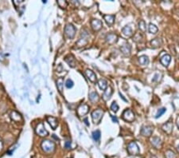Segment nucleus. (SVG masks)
<instances>
[{"mask_svg": "<svg viewBox=\"0 0 179 158\" xmlns=\"http://www.w3.org/2000/svg\"><path fill=\"white\" fill-rule=\"evenodd\" d=\"M41 148L45 153H52L55 149V143L49 140H45L41 142Z\"/></svg>", "mask_w": 179, "mask_h": 158, "instance_id": "obj_1", "label": "nucleus"}, {"mask_svg": "<svg viewBox=\"0 0 179 158\" xmlns=\"http://www.w3.org/2000/svg\"><path fill=\"white\" fill-rule=\"evenodd\" d=\"M103 111L100 109H97V110H94L92 113V118H93V123L98 125L102 120V117L103 116Z\"/></svg>", "mask_w": 179, "mask_h": 158, "instance_id": "obj_2", "label": "nucleus"}, {"mask_svg": "<svg viewBox=\"0 0 179 158\" xmlns=\"http://www.w3.org/2000/svg\"><path fill=\"white\" fill-rule=\"evenodd\" d=\"M81 38H80L78 42L76 43L77 47H82L88 44V38H89V34L85 30H82L81 31Z\"/></svg>", "mask_w": 179, "mask_h": 158, "instance_id": "obj_3", "label": "nucleus"}, {"mask_svg": "<svg viewBox=\"0 0 179 158\" xmlns=\"http://www.w3.org/2000/svg\"><path fill=\"white\" fill-rule=\"evenodd\" d=\"M128 153L131 156H136L139 154L140 149L138 148V145L136 142L132 141L131 143H129L128 145Z\"/></svg>", "mask_w": 179, "mask_h": 158, "instance_id": "obj_4", "label": "nucleus"}, {"mask_svg": "<svg viewBox=\"0 0 179 158\" xmlns=\"http://www.w3.org/2000/svg\"><path fill=\"white\" fill-rule=\"evenodd\" d=\"M65 34L69 39H72L76 35V28L72 24H67L65 27Z\"/></svg>", "mask_w": 179, "mask_h": 158, "instance_id": "obj_5", "label": "nucleus"}, {"mask_svg": "<svg viewBox=\"0 0 179 158\" xmlns=\"http://www.w3.org/2000/svg\"><path fill=\"white\" fill-rule=\"evenodd\" d=\"M122 117L124 121H128V122H133L134 120V114L133 113V111L130 109H127L123 112L122 114Z\"/></svg>", "mask_w": 179, "mask_h": 158, "instance_id": "obj_6", "label": "nucleus"}, {"mask_svg": "<svg viewBox=\"0 0 179 158\" xmlns=\"http://www.w3.org/2000/svg\"><path fill=\"white\" fill-rule=\"evenodd\" d=\"M35 131H36V133L39 136H41V137H45L49 134L48 131L45 129V126H44V124L41 123V122L37 125Z\"/></svg>", "mask_w": 179, "mask_h": 158, "instance_id": "obj_7", "label": "nucleus"}, {"mask_svg": "<svg viewBox=\"0 0 179 158\" xmlns=\"http://www.w3.org/2000/svg\"><path fill=\"white\" fill-rule=\"evenodd\" d=\"M88 110H89V106L88 105H86V104H81L78 107V109H77V114H78L79 116L81 117V116H84V115L88 114Z\"/></svg>", "mask_w": 179, "mask_h": 158, "instance_id": "obj_8", "label": "nucleus"}, {"mask_svg": "<svg viewBox=\"0 0 179 158\" xmlns=\"http://www.w3.org/2000/svg\"><path fill=\"white\" fill-rule=\"evenodd\" d=\"M140 133L144 137H151L152 133H153V128L151 126H148V125H145L143 126L141 129Z\"/></svg>", "mask_w": 179, "mask_h": 158, "instance_id": "obj_9", "label": "nucleus"}, {"mask_svg": "<svg viewBox=\"0 0 179 158\" xmlns=\"http://www.w3.org/2000/svg\"><path fill=\"white\" fill-rule=\"evenodd\" d=\"M85 75L88 78V79H89L90 82H92L93 83H96L97 82V75L95 74V73L93 72V70L88 69H86L85 70Z\"/></svg>", "mask_w": 179, "mask_h": 158, "instance_id": "obj_10", "label": "nucleus"}, {"mask_svg": "<svg viewBox=\"0 0 179 158\" xmlns=\"http://www.w3.org/2000/svg\"><path fill=\"white\" fill-rule=\"evenodd\" d=\"M91 26H92V27L94 31H100V29L102 28L103 27V23H102V22L99 19H93L92 20L91 22Z\"/></svg>", "mask_w": 179, "mask_h": 158, "instance_id": "obj_11", "label": "nucleus"}, {"mask_svg": "<svg viewBox=\"0 0 179 158\" xmlns=\"http://www.w3.org/2000/svg\"><path fill=\"white\" fill-rule=\"evenodd\" d=\"M46 120H47V122L49 124V125L51 126L52 129H56V128L57 127V125H58V121H57V119L54 117L49 116V117H46Z\"/></svg>", "mask_w": 179, "mask_h": 158, "instance_id": "obj_12", "label": "nucleus"}, {"mask_svg": "<svg viewBox=\"0 0 179 158\" xmlns=\"http://www.w3.org/2000/svg\"><path fill=\"white\" fill-rule=\"evenodd\" d=\"M106 42H107V43L110 45H112V44H115L116 42L118 41V37L117 35H115L113 33H111V34H108V35L106 36Z\"/></svg>", "mask_w": 179, "mask_h": 158, "instance_id": "obj_13", "label": "nucleus"}, {"mask_svg": "<svg viewBox=\"0 0 179 158\" xmlns=\"http://www.w3.org/2000/svg\"><path fill=\"white\" fill-rule=\"evenodd\" d=\"M121 52L123 53V54L125 56H129L131 54V45L126 43V44L123 45L120 47Z\"/></svg>", "mask_w": 179, "mask_h": 158, "instance_id": "obj_14", "label": "nucleus"}, {"mask_svg": "<svg viewBox=\"0 0 179 158\" xmlns=\"http://www.w3.org/2000/svg\"><path fill=\"white\" fill-rule=\"evenodd\" d=\"M65 61H66L68 65L71 67H75L76 66V59L74 58V56L72 54H69L65 58Z\"/></svg>", "mask_w": 179, "mask_h": 158, "instance_id": "obj_15", "label": "nucleus"}, {"mask_svg": "<svg viewBox=\"0 0 179 158\" xmlns=\"http://www.w3.org/2000/svg\"><path fill=\"white\" fill-rule=\"evenodd\" d=\"M112 93H113L112 88H111V86H107V89L104 90V93H103L102 97H103V99L104 100V101H108V100L111 98V97L112 95Z\"/></svg>", "mask_w": 179, "mask_h": 158, "instance_id": "obj_16", "label": "nucleus"}, {"mask_svg": "<svg viewBox=\"0 0 179 158\" xmlns=\"http://www.w3.org/2000/svg\"><path fill=\"white\" fill-rule=\"evenodd\" d=\"M122 34L124 35V37L126 38H130L133 35V31H132V29H131V27L129 26H126L125 27H124L122 29Z\"/></svg>", "mask_w": 179, "mask_h": 158, "instance_id": "obj_17", "label": "nucleus"}, {"mask_svg": "<svg viewBox=\"0 0 179 158\" xmlns=\"http://www.w3.org/2000/svg\"><path fill=\"white\" fill-rule=\"evenodd\" d=\"M170 61H171V57H170V55L167 54L163 55L161 58V59H160V62L165 67H167L169 65V64L170 63Z\"/></svg>", "mask_w": 179, "mask_h": 158, "instance_id": "obj_18", "label": "nucleus"}, {"mask_svg": "<svg viewBox=\"0 0 179 158\" xmlns=\"http://www.w3.org/2000/svg\"><path fill=\"white\" fill-rule=\"evenodd\" d=\"M162 130L167 134H170L173 130V123L170 121H168L162 125Z\"/></svg>", "mask_w": 179, "mask_h": 158, "instance_id": "obj_19", "label": "nucleus"}, {"mask_svg": "<svg viewBox=\"0 0 179 158\" xmlns=\"http://www.w3.org/2000/svg\"><path fill=\"white\" fill-rule=\"evenodd\" d=\"M151 45L153 48H159V47H161L162 46V38H156L155 39H153L151 42Z\"/></svg>", "mask_w": 179, "mask_h": 158, "instance_id": "obj_20", "label": "nucleus"}, {"mask_svg": "<svg viewBox=\"0 0 179 158\" xmlns=\"http://www.w3.org/2000/svg\"><path fill=\"white\" fill-rule=\"evenodd\" d=\"M151 144H153V146L156 148H160L162 147V141L161 139L158 137H154L151 139Z\"/></svg>", "mask_w": 179, "mask_h": 158, "instance_id": "obj_21", "label": "nucleus"}, {"mask_svg": "<svg viewBox=\"0 0 179 158\" xmlns=\"http://www.w3.org/2000/svg\"><path fill=\"white\" fill-rule=\"evenodd\" d=\"M103 19L105 20L106 23L108 26H112L115 22V15H111V14L103 15Z\"/></svg>", "mask_w": 179, "mask_h": 158, "instance_id": "obj_22", "label": "nucleus"}, {"mask_svg": "<svg viewBox=\"0 0 179 158\" xmlns=\"http://www.w3.org/2000/svg\"><path fill=\"white\" fill-rule=\"evenodd\" d=\"M10 117H11L12 120L14 121H16V122H19V121H21L22 120V116H21L20 114H18V112H16V111L11 112V114H10Z\"/></svg>", "mask_w": 179, "mask_h": 158, "instance_id": "obj_23", "label": "nucleus"}, {"mask_svg": "<svg viewBox=\"0 0 179 158\" xmlns=\"http://www.w3.org/2000/svg\"><path fill=\"white\" fill-rule=\"evenodd\" d=\"M138 62L139 63L143 65H148L149 62H150V60H149V58L147 56V55H142L138 58Z\"/></svg>", "mask_w": 179, "mask_h": 158, "instance_id": "obj_24", "label": "nucleus"}, {"mask_svg": "<svg viewBox=\"0 0 179 158\" xmlns=\"http://www.w3.org/2000/svg\"><path fill=\"white\" fill-rule=\"evenodd\" d=\"M89 99L92 102H93V103H96V102H97V101L100 100L99 94H98L97 92H92V93H90Z\"/></svg>", "mask_w": 179, "mask_h": 158, "instance_id": "obj_25", "label": "nucleus"}, {"mask_svg": "<svg viewBox=\"0 0 179 158\" xmlns=\"http://www.w3.org/2000/svg\"><path fill=\"white\" fill-rule=\"evenodd\" d=\"M98 86L100 87V89L102 90H105L107 88V82L106 80L104 79H100L98 81Z\"/></svg>", "mask_w": 179, "mask_h": 158, "instance_id": "obj_26", "label": "nucleus"}, {"mask_svg": "<svg viewBox=\"0 0 179 158\" xmlns=\"http://www.w3.org/2000/svg\"><path fill=\"white\" fill-rule=\"evenodd\" d=\"M63 86H64V78H59L57 81V86L59 92L62 94V91H63Z\"/></svg>", "mask_w": 179, "mask_h": 158, "instance_id": "obj_27", "label": "nucleus"}, {"mask_svg": "<svg viewBox=\"0 0 179 158\" xmlns=\"http://www.w3.org/2000/svg\"><path fill=\"white\" fill-rule=\"evenodd\" d=\"M158 31H159V29H158V27H157L155 24L151 23V24L149 25V32H150L151 34L155 35V34H156V33L158 32Z\"/></svg>", "mask_w": 179, "mask_h": 158, "instance_id": "obj_28", "label": "nucleus"}, {"mask_svg": "<svg viewBox=\"0 0 179 158\" xmlns=\"http://www.w3.org/2000/svg\"><path fill=\"white\" fill-rule=\"evenodd\" d=\"M100 137H101V133L100 130H96L93 133V138L94 141H98L100 139Z\"/></svg>", "mask_w": 179, "mask_h": 158, "instance_id": "obj_29", "label": "nucleus"}, {"mask_svg": "<svg viewBox=\"0 0 179 158\" xmlns=\"http://www.w3.org/2000/svg\"><path fill=\"white\" fill-rule=\"evenodd\" d=\"M143 35L140 34V33H137L135 34L133 38V41L135 42H141L143 41Z\"/></svg>", "mask_w": 179, "mask_h": 158, "instance_id": "obj_30", "label": "nucleus"}, {"mask_svg": "<svg viewBox=\"0 0 179 158\" xmlns=\"http://www.w3.org/2000/svg\"><path fill=\"white\" fill-rule=\"evenodd\" d=\"M138 27H139V30L142 31V32H145L146 30H147V27H146V23L143 20H140L138 22Z\"/></svg>", "mask_w": 179, "mask_h": 158, "instance_id": "obj_31", "label": "nucleus"}, {"mask_svg": "<svg viewBox=\"0 0 179 158\" xmlns=\"http://www.w3.org/2000/svg\"><path fill=\"white\" fill-rule=\"evenodd\" d=\"M165 158H175V153L174 152H173L172 150H167L165 153Z\"/></svg>", "mask_w": 179, "mask_h": 158, "instance_id": "obj_32", "label": "nucleus"}, {"mask_svg": "<svg viewBox=\"0 0 179 158\" xmlns=\"http://www.w3.org/2000/svg\"><path fill=\"white\" fill-rule=\"evenodd\" d=\"M57 4H58L59 7H61V8H66L68 6V3L65 0H59L57 1Z\"/></svg>", "mask_w": 179, "mask_h": 158, "instance_id": "obj_33", "label": "nucleus"}, {"mask_svg": "<svg viewBox=\"0 0 179 158\" xmlns=\"http://www.w3.org/2000/svg\"><path fill=\"white\" fill-rule=\"evenodd\" d=\"M119 109H120V107L118 106V104L116 101H113L112 104H111V110H112L113 112H115V113H116L119 110Z\"/></svg>", "mask_w": 179, "mask_h": 158, "instance_id": "obj_34", "label": "nucleus"}, {"mask_svg": "<svg viewBox=\"0 0 179 158\" xmlns=\"http://www.w3.org/2000/svg\"><path fill=\"white\" fill-rule=\"evenodd\" d=\"M165 110H166L165 108H162V109H160V110H158V113H157L156 116H155V118H159V117H161L162 114L165 113Z\"/></svg>", "mask_w": 179, "mask_h": 158, "instance_id": "obj_35", "label": "nucleus"}, {"mask_svg": "<svg viewBox=\"0 0 179 158\" xmlns=\"http://www.w3.org/2000/svg\"><path fill=\"white\" fill-rule=\"evenodd\" d=\"M73 86H74V83H73V82H72L71 79H68V80L66 81V86L67 88H69H69H72Z\"/></svg>", "mask_w": 179, "mask_h": 158, "instance_id": "obj_36", "label": "nucleus"}, {"mask_svg": "<svg viewBox=\"0 0 179 158\" xmlns=\"http://www.w3.org/2000/svg\"><path fill=\"white\" fill-rule=\"evenodd\" d=\"M65 147H66L67 149H69V148H71V141H66V143H65Z\"/></svg>", "mask_w": 179, "mask_h": 158, "instance_id": "obj_37", "label": "nucleus"}, {"mask_svg": "<svg viewBox=\"0 0 179 158\" xmlns=\"http://www.w3.org/2000/svg\"><path fill=\"white\" fill-rule=\"evenodd\" d=\"M3 140H2V138H0V151L3 149Z\"/></svg>", "mask_w": 179, "mask_h": 158, "instance_id": "obj_38", "label": "nucleus"}, {"mask_svg": "<svg viewBox=\"0 0 179 158\" xmlns=\"http://www.w3.org/2000/svg\"><path fill=\"white\" fill-rule=\"evenodd\" d=\"M111 118H112V121H113L114 122H116V123H117L118 122V119L116 118V117H114V116H111Z\"/></svg>", "mask_w": 179, "mask_h": 158, "instance_id": "obj_39", "label": "nucleus"}, {"mask_svg": "<svg viewBox=\"0 0 179 158\" xmlns=\"http://www.w3.org/2000/svg\"><path fill=\"white\" fill-rule=\"evenodd\" d=\"M84 122H85V124H86L87 125H88V126H89V123L88 122V118H84Z\"/></svg>", "mask_w": 179, "mask_h": 158, "instance_id": "obj_40", "label": "nucleus"}, {"mask_svg": "<svg viewBox=\"0 0 179 158\" xmlns=\"http://www.w3.org/2000/svg\"><path fill=\"white\" fill-rule=\"evenodd\" d=\"M177 150H178V153H179V144H178V146H177Z\"/></svg>", "mask_w": 179, "mask_h": 158, "instance_id": "obj_41", "label": "nucleus"}, {"mask_svg": "<svg viewBox=\"0 0 179 158\" xmlns=\"http://www.w3.org/2000/svg\"><path fill=\"white\" fill-rule=\"evenodd\" d=\"M178 127L179 128V121H178Z\"/></svg>", "mask_w": 179, "mask_h": 158, "instance_id": "obj_42", "label": "nucleus"}]
</instances>
